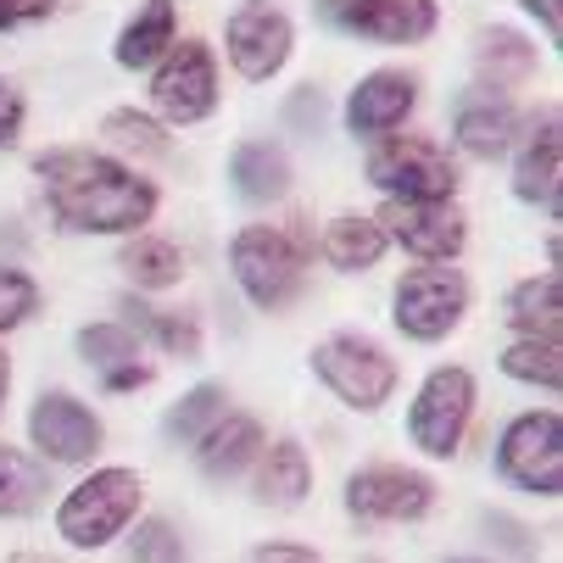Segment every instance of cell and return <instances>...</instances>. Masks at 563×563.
Returning <instances> with one entry per match:
<instances>
[{
	"instance_id": "18",
	"label": "cell",
	"mask_w": 563,
	"mask_h": 563,
	"mask_svg": "<svg viewBox=\"0 0 563 563\" xmlns=\"http://www.w3.org/2000/svg\"><path fill=\"white\" fill-rule=\"evenodd\" d=\"M519 123L525 118H519L514 96H497V90L468 85L452 101V145L463 156H474V163H497V156H508L514 140H519Z\"/></svg>"
},
{
	"instance_id": "22",
	"label": "cell",
	"mask_w": 563,
	"mask_h": 563,
	"mask_svg": "<svg viewBox=\"0 0 563 563\" xmlns=\"http://www.w3.org/2000/svg\"><path fill=\"white\" fill-rule=\"evenodd\" d=\"M118 324H129L140 341H151L163 357H179V363H201V318L196 312H185V307H151V301H140L134 290H123L118 296Z\"/></svg>"
},
{
	"instance_id": "38",
	"label": "cell",
	"mask_w": 563,
	"mask_h": 563,
	"mask_svg": "<svg viewBox=\"0 0 563 563\" xmlns=\"http://www.w3.org/2000/svg\"><path fill=\"white\" fill-rule=\"evenodd\" d=\"M519 7H525V12L541 23V34L558 45V34H563V7H558V0H519Z\"/></svg>"
},
{
	"instance_id": "40",
	"label": "cell",
	"mask_w": 563,
	"mask_h": 563,
	"mask_svg": "<svg viewBox=\"0 0 563 563\" xmlns=\"http://www.w3.org/2000/svg\"><path fill=\"white\" fill-rule=\"evenodd\" d=\"M7 563H62L56 552H34V547H23V552H12Z\"/></svg>"
},
{
	"instance_id": "24",
	"label": "cell",
	"mask_w": 563,
	"mask_h": 563,
	"mask_svg": "<svg viewBox=\"0 0 563 563\" xmlns=\"http://www.w3.org/2000/svg\"><path fill=\"white\" fill-rule=\"evenodd\" d=\"M503 318H508L514 335L558 341V330H563V274L558 268H541V274L514 279L508 296H503Z\"/></svg>"
},
{
	"instance_id": "32",
	"label": "cell",
	"mask_w": 563,
	"mask_h": 563,
	"mask_svg": "<svg viewBox=\"0 0 563 563\" xmlns=\"http://www.w3.org/2000/svg\"><path fill=\"white\" fill-rule=\"evenodd\" d=\"M129 530H134L129 536V563H190L185 530L168 514H140Z\"/></svg>"
},
{
	"instance_id": "20",
	"label": "cell",
	"mask_w": 563,
	"mask_h": 563,
	"mask_svg": "<svg viewBox=\"0 0 563 563\" xmlns=\"http://www.w3.org/2000/svg\"><path fill=\"white\" fill-rule=\"evenodd\" d=\"M312 497V457L296 435H274L252 463V503L274 514H296Z\"/></svg>"
},
{
	"instance_id": "17",
	"label": "cell",
	"mask_w": 563,
	"mask_h": 563,
	"mask_svg": "<svg viewBox=\"0 0 563 563\" xmlns=\"http://www.w3.org/2000/svg\"><path fill=\"white\" fill-rule=\"evenodd\" d=\"M413 107H419V73H408V67H374V73L357 78L352 96H346V129L374 145V140H390L401 123H408Z\"/></svg>"
},
{
	"instance_id": "1",
	"label": "cell",
	"mask_w": 563,
	"mask_h": 563,
	"mask_svg": "<svg viewBox=\"0 0 563 563\" xmlns=\"http://www.w3.org/2000/svg\"><path fill=\"white\" fill-rule=\"evenodd\" d=\"M34 179L45 196V212L62 234H140L156 207H163V190H156L134 163L96 145H51L34 156Z\"/></svg>"
},
{
	"instance_id": "12",
	"label": "cell",
	"mask_w": 563,
	"mask_h": 563,
	"mask_svg": "<svg viewBox=\"0 0 563 563\" xmlns=\"http://www.w3.org/2000/svg\"><path fill=\"white\" fill-rule=\"evenodd\" d=\"M223 51L246 85H268V78L285 73V62L296 51V23L274 0H240L223 23Z\"/></svg>"
},
{
	"instance_id": "5",
	"label": "cell",
	"mask_w": 563,
	"mask_h": 563,
	"mask_svg": "<svg viewBox=\"0 0 563 563\" xmlns=\"http://www.w3.org/2000/svg\"><path fill=\"white\" fill-rule=\"evenodd\" d=\"M468 307H474V285L452 263H419L390 285V324L413 346H441L446 335H457Z\"/></svg>"
},
{
	"instance_id": "16",
	"label": "cell",
	"mask_w": 563,
	"mask_h": 563,
	"mask_svg": "<svg viewBox=\"0 0 563 563\" xmlns=\"http://www.w3.org/2000/svg\"><path fill=\"white\" fill-rule=\"evenodd\" d=\"M324 18L368 45H424L441 29L435 0H324Z\"/></svg>"
},
{
	"instance_id": "33",
	"label": "cell",
	"mask_w": 563,
	"mask_h": 563,
	"mask_svg": "<svg viewBox=\"0 0 563 563\" xmlns=\"http://www.w3.org/2000/svg\"><path fill=\"white\" fill-rule=\"evenodd\" d=\"M45 307V290L29 268H12V263H0V335H12L23 330L29 318Z\"/></svg>"
},
{
	"instance_id": "13",
	"label": "cell",
	"mask_w": 563,
	"mask_h": 563,
	"mask_svg": "<svg viewBox=\"0 0 563 563\" xmlns=\"http://www.w3.org/2000/svg\"><path fill=\"white\" fill-rule=\"evenodd\" d=\"M379 229L413 263H457L468 252V212L457 201H385Z\"/></svg>"
},
{
	"instance_id": "28",
	"label": "cell",
	"mask_w": 563,
	"mask_h": 563,
	"mask_svg": "<svg viewBox=\"0 0 563 563\" xmlns=\"http://www.w3.org/2000/svg\"><path fill=\"white\" fill-rule=\"evenodd\" d=\"M45 492H51V468L34 452L0 441V525L7 519H34L45 508Z\"/></svg>"
},
{
	"instance_id": "19",
	"label": "cell",
	"mask_w": 563,
	"mask_h": 563,
	"mask_svg": "<svg viewBox=\"0 0 563 563\" xmlns=\"http://www.w3.org/2000/svg\"><path fill=\"white\" fill-rule=\"evenodd\" d=\"M263 446H268L263 419L229 408V413H223V419L190 446V457H196L201 479H212V486H234L240 474H252V463L263 457Z\"/></svg>"
},
{
	"instance_id": "26",
	"label": "cell",
	"mask_w": 563,
	"mask_h": 563,
	"mask_svg": "<svg viewBox=\"0 0 563 563\" xmlns=\"http://www.w3.org/2000/svg\"><path fill=\"white\" fill-rule=\"evenodd\" d=\"M179 40V7L174 0H145V7L118 29L112 40V62L129 67V73H145L168 56V45Z\"/></svg>"
},
{
	"instance_id": "30",
	"label": "cell",
	"mask_w": 563,
	"mask_h": 563,
	"mask_svg": "<svg viewBox=\"0 0 563 563\" xmlns=\"http://www.w3.org/2000/svg\"><path fill=\"white\" fill-rule=\"evenodd\" d=\"M101 140L112 145V156H145V163H163L174 156V134L156 112H140V107H112L101 118Z\"/></svg>"
},
{
	"instance_id": "23",
	"label": "cell",
	"mask_w": 563,
	"mask_h": 563,
	"mask_svg": "<svg viewBox=\"0 0 563 563\" xmlns=\"http://www.w3.org/2000/svg\"><path fill=\"white\" fill-rule=\"evenodd\" d=\"M468 62H474V85L479 90L508 96L514 85H525V78L536 73V40L519 34V29H508V23H492V29L474 34Z\"/></svg>"
},
{
	"instance_id": "2",
	"label": "cell",
	"mask_w": 563,
	"mask_h": 563,
	"mask_svg": "<svg viewBox=\"0 0 563 563\" xmlns=\"http://www.w3.org/2000/svg\"><path fill=\"white\" fill-rule=\"evenodd\" d=\"M296 223H246L229 234V279L257 312H290L307 290L312 268V234Z\"/></svg>"
},
{
	"instance_id": "37",
	"label": "cell",
	"mask_w": 563,
	"mask_h": 563,
	"mask_svg": "<svg viewBox=\"0 0 563 563\" xmlns=\"http://www.w3.org/2000/svg\"><path fill=\"white\" fill-rule=\"evenodd\" d=\"M62 0H0V34L18 29V23H34V18H51Z\"/></svg>"
},
{
	"instance_id": "14",
	"label": "cell",
	"mask_w": 563,
	"mask_h": 563,
	"mask_svg": "<svg viewBox=\"0 0 563 563\" xmlns=\"http://www.w3.org/2000/svg\"><path fill=\"white\" fill-rule=\"evenodd\" d=\"M514 196L525 207H547L558 218V196H563V112L552 101L530 123H519V140H514Z\"/></svg>"
},
{
	"instance_id": "6",
	"label": "cell",
	"mask_w": 563,
	"mask_h": 563,
	"mask_svg": "<svg viewBox=\"0 0 563 563\" xmlns=\"http://www.w3.org/2000/svg\"><path fill=\"white\" fill-rule=\"evenodd\" d=\"M474 408H479V379L474 368L463 363H435L413 401H408V446L430 463H452L468 441V424H474Z\"/></svg>"
},
{
	"instance_id": "7",
	"label": "cell",
	"mask_w": 563,
	"mask_h": 563,
	"mask_svg": "<svg viewBox=\"0 0 563 563\" xmlns=\"http://www.w3.org/2000/svg\"><path fill=\"white\" fill-rule=\"evenodd\" d=\"M363 179L385 201H457V156L430 134H390L363 156Z\"/></svg>"
},
{
	"instance_id": "31",
	"label": "cell",
	"mask_w": 563,
	"mask_h": 563,
	"mask_svg": "<svg viewBox=\"0 0 563 563\" xmlns=\"http://www.w3.org/2000/svg\"><path fill=\"white\" fill-rule=\"evenodd\" d=\"M497 368H503L514 385H530V390H547V396H558V390H563V341L514 335V341L503 346Z\"/></svg>"
},
{
	"instance_id": "27",
	"label": "cell",
	"mask_w": 563,
	"mask_h": 563,
	"mask_svg": "<svg viewBox=\"0 0 563 563\" xmlns=\"http://www.w3.org/2000/svg\"><path fill=\"white\" fill-rule=\"evenodd\" d=\"M118 268H123V279H129L134 296H163V290L185 285V252L174 246L168 234H151V229H140V234L123 240Z\"/></svg>"
},
{
	"instance_id": "4",
	"label": "cell",
	"mask_w": 563,
	"mask_h": 563,
	"mask_svg": "<svg viewBox=\"0 0 563 563\" xmlns=\"http://www.w3.org/2000/svg\"><path fill=\"white\" fill-rule=\"evenodd\" d=\"M307 368L346 413H363V419L379 413L385 401L396 396V385H401V363L368 330H330L324 341H312Z\"/></svg>"
},
{
	"instance_id": "41",
	"label": "cell",
	"mask_w": 563,
	"mask_h": 563,
	"mask_svg": "<svg viewBox=\"0 0 563 563\" xmlns=\"http://www.w3.org/2000/svg\"><path fill=\"white\" fill-rule=\"evenodd\" d=\"M446 563H492V558H474V552H457V558H446Z\"/></svg>"
},
{
	"instance_id": "35",
	"label": "cell",
	"mask_w": 563,
	"mask_h": 563,
	"mask_svg": "<svg viewBox=\"0 0 563 563\" xmlns=\"http://www.w3.org/2000/svg\"><path fill=\"white\" fill-rule=\"evenodd\" d=\"M23 118H29V101L12 78H0V151H12L18 134H23Z\"/></svg>"
},
{
	"instance_id": "39",
	"label": "cell",
	"mask_w": 563,
	"mask_h": 563,
	"mask_svg": "<svg viewBox=\"0 0 563 563\" xmlns=\"http://www.w3.org/2000/svg\"><path fill=\"white\" fill-rule=\"evenodd\" d=\"M7 396H12V357L0 346V413H7Z\"/></svg>"
},
{
	"instance_id": "11",
	"label": "cell",
	"mask_w": 563,
	"mask_h": 563,
	"mask_svg": "<svg viewBox=\"0 0 563 563\" xmlns=\"http://www.w3.org/2000/svg\"><path fill=\"white\" fill-rule=\"evenodd\" d=\"M218 56L207 40H174L168 56L151 67V107L168 129L207 123L218 112Z\"/></svg>"
},
{
	"instance_id": "3",
	"label": "cell",
	"mask_w": 563,
	"mask_h": 563,
	"mask_svg": "<svg viewBox=\"0 0 563 563\" xmlns=\"http://www.w3.org/2000/svg\"><path fill=\"white\" fill-rule=\"evenodd\" d=\"M145 514V479L129 463H96L85 479H73L62 492L51 530L62 536V547L73 552H107L118 536H129V525Z\"/></svg>"
},
{
	"instance_id": "21",
	"label": "cell",
	"mask_w": 563,
	"mask_h": 563,
	"mask_svg": "<svg viewBox=\"0 0 563 563\" xmlns=\"http://www.w3.org/2000/svg\"><path fill=\"white\" fill-rule=\"evenodd\" d=\"M296 185V163L279 140H240L229 151V190L246 207H274Z\"/></svg>"
},
{
	"instance_id": "29",
	"label": "cell",
	"mask_w": 563,
	"mask_h": 563,
	"mask_svg": "<svg viewBox=\"0 0 563 563\" xmlns=\"http://www.w3.org/2000/svg\"><path fill=\"white\" fill-rule=\"evenodd\" d=\"M223 413H229V385H223V379H196L179 401H168V413H163V441L196 446Z\"/></svg>"
},
{
	"instance_id": "34",
	"label": "cell",
	"mask_w": 563,
	"mask_h": 563,
	"mask_svg": "<svg viewBox=\"0 0 563 563\" xmlns=\"http://www.w3.org/2000/svg\"><path fill=\"white\" fill-rule=\"evenodd\" d=\"M479 525H486V536H492L503 552H514L519 563H536V558H541V547L530 541V525H519V519H508V514H497V508L479 519Z\"/></svg>"
},
{
	"instance_id": "36",
	"label": "cell",
	"mask_w": 563,
	"mask_h": 563,
	"mask_svg": "<svg viewBox=\"0 0 563 563\" xmlns=\"http://www.w3.org/2000/svg\"><path fill=\"white\" fill-rule=\"evenodd\" d=\"M246 563H324V552L307 541H257L246 552Z\"/></svg>"
},
{
	"instance_id": "42",
	"label": "cell",
	"mask_w": 563,
	"mask_h": 563,
	"mask_svg": "<svg viewBox=\"0 0 563 563\" xmlns=\"http://www.w3.org/2000/svg\"><path fill=\"white\" fill-rule=\"evenodd\" d=\"M357 563H385V558H357Z\"/></svg>"
},
{
	"instance_id": "9",
	"label": "cell",
	"mask_w": 563,
	"mask_h": 563,
	"mask_svg": "<svg viewBox=\"0 0 563 563\" xmlns=\"http://www.w3.org/2000/svg\"><path fill=\"white\" fill-rule=\"evenodd\" d=\"M492 468L508 492L536 497V503H558L563 497V419H558V408L514 413L497 430Z\"/></svg>"
},
{
	"instance_id": "25",
	"label": "cell",
	"mask_w": 563,
	"mask_h": 563,
	"mask_svg": "<svg viewBox=\"0 0 563 563\" xmlns=\"http://www.w3.org/2000/svg\"><path fill=\"white\" fill-rule=\"evenodd\" d=\"M385 252H390V240H385L379 218H368V212H341L318 234V257L335 274H374L385 263Z\"/></svg>"
},
{
	"instance_id": "8",
	"label": "cell",
	"mask_w": 563,
	"mask_h": 563,
	"mask_svg": "<svg viewBox=\"0 0 563 563\" xmlns=\"http://www.w3.org/2000/svg\"><path fill=\"white\" fill-rule=\"evenodd\" d=\"M441 503V486L430 468L413 463H363L346 474L341 508L357 530H390V525H424Z\"/></svg>"
},
{
	"instance_id": "10",
	"label": "cell",
	"mask_w": 563,
	"mask_h": 563,
	"mask_svg": "<svg viewBox=\"0 0 563 563\" xmlns=\"http://www.w3.org/2000/svg\"><path fill=\"white\" fill-rule=\"evenodd\" d=\"M29 452L45 468H90L107 446V424L78 390L51 385L29 401Z\"/></svg>"
},
{
	"instance_id": "15",
	"label": "cell",
	"mask_w": 563,
	"mask_h": 563,
	"mask_svg": "<svg viewBox=\"0 0 563 563\" xmlns=\"http://www.w3.org/2000/svg\"><path fill=\"white\" fill-rule=\"evenodd\" d=\"M73 352H78V363L96 374V385H101L107 396H129V390H145V385L156 379V363L145 357V341H140L129 324H118V318L78 324Z\"/></svg>"
}]
</instances>
